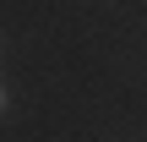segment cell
<instances>
[{
    "label": "cell",
    "mask_w": 147,
    "mask_h": 142,
    "mask_svg": "<svg viewBox=\"0 0 147 142\" xmlns=\"http://www.w3.org/2000/svg\"><path fill=\"white\" fill-rule=\"evenodd\" d=\"M5 115H11V93L0 88V120H5Z\"/></svg>",
    "instance_id": "cell-1"
}]
</instances>
